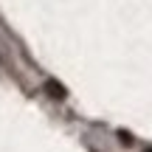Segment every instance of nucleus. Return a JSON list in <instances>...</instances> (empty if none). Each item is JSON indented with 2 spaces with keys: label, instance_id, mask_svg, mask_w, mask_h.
Wrapping results in <instances>:
<instances>
[{
  "label": "nucleus",
  "instance_id": "obj_3",
  "mask_svg": "<svg viewBox=\"0 0 152 152\" xmlns=\"http://www.w3.org/2000/svg\"><path fill=\"white\" fill-rule=\"evenodd\" d=\"M144 152H152V147H147V149H144Z\"/></svg>",
  "mask_w": 152,
  "mask_h": 152
},
{
  "label": "nucleus",
  "instance_id": "obj_1",
  "mask_svg": "<svg viewBox=\"0 0 152 152\" xmlns=\"http://www.w3.org/2000/svg\"><path fill=\"white\" fill-rule=\"evenodd\" d=\"M45 93H48L51 99H56V102H62V99L68 96L65 85H62V82H56V79H48V82H45Z\"/></svg>",
  "mask_w": 152,
  "mask_h": 152
},
{
  "label": "nucleus",
  "instance_id": "obj_2",
  "mask_svg": "<svg viewBox=\"0 0 152 152\" xmlns=\"http://www.w3.org/2000/svg\"><path fill=\"white\" fill-rule=\"evenodd\" d=\"M118 138H121V144H124V147H130V144H132V135H130V132H124V130L118 132Z\"/></svg>",
  "mask_w": 152,
  "mask_h": 152
}]
</instances>
